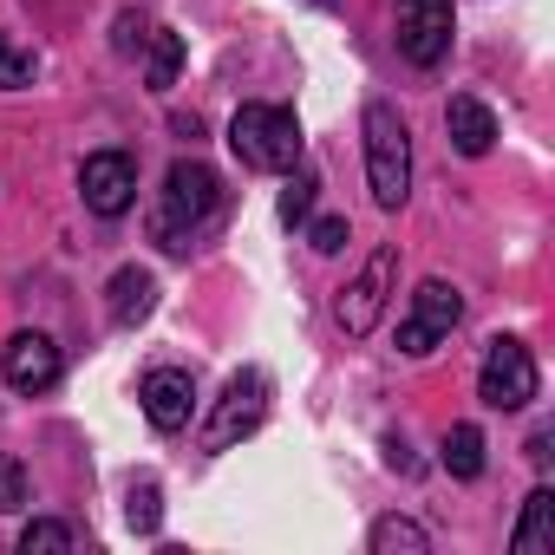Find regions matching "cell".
Returning a JSON list of instances; mask_svg holds the SVG:
<instances>
[{"mask_svg":"<svg viewBox=\"0 0 555 555\" xmlns=\"http://www.w3.org/2000/svg\"><path fill=\"white\" fill-rule=\"evenodd\" d=\"M216 209H222V177H216L209 164H196V157H177L170 177H164V203H157V216H151V235H157L164 248H190V235H196Z\"/></svg>","mask_w":555,"mask_h":555,"instance_id":"obj_1","label":"cell"},{"mask_svg":"<svg viewBox=\"0 0 555 555\" xmlns=\"http://www.w3.org/2000/svg\"><path fill=\"white\" fill-rule=\"evenodd\" d=\"M366 177H373V203L399 209L412 196V131L392 105H366Z\"/></svg>","mask_w":555,"mask_h":555,"instance_id":"obj_2","label":"cell"},{"mask_svg":"<svg viewBox=\"0 0 555 555\" xmlns=\"http://www.w3.org/2000/svg\"><path fill=\"white\" fill-rule=\"evenodd\" d=\"M229 151L248 170H295L301 164V125L288 105H242L229 125Z\"/></svg>","mask_w":555,"mask_h":555,"instance_id":"obj_3","label":"cell"},{"mask_svg":"<svg viewBox=\"0 0 555 555\" xmlns=\"http://www.w3.org/2000/svg\"><path fill=\"white\" fill-rule=\"evenodd\" d=\"M392 282H399V248L392 242H379L373 255H366V268L353 274V282L340 288V327L353 334V340H366L373 327H379V314H386V301H392Z\"/></svg>","mask_w":555,"mask_h":555,"instance_id":"obj_4","label":"cell"},{"mask_svg":"<svg viewBox=\"0 0 555 555\" xmlns=\"http://www.w3.org/2000/svg\"><path fill=\"white\" fill-rule=\"evenodd\" d=\"M535 386H542V373H535V360H529L522 340H490V347H483V366H477V399H483V405L522 412V405L535 399Z\"/></svg>","mask_w":555,"mask_h":555,"instance_id":"obj_5","label":"cell"},{"mask_svg":"<svg viewBox=\"0 0 555 555\" xmlns=\"http://www.w3.org/2000/svg\"><path fill=\"white\" fill-rule=\"evenodd\" d=\"M261 418H268V373L242 366V373L229 379V392L216 399V412H209V425H203V444H209V451H229V444L248 438Z\"/></svg>","mask_w":555,"mask_h":555,"instance_id":"obj_6","label":"cell"},{"mask_svg":"<svg viewBox=\"0 0 555 555\" xmlns=\"http://www.w3.org/2000/svg\"><path fill=\"white\" fill-rule=\"evenodd\" d=\"M464 321V295L451 288V282H418V295H412V314L399 321V353H431L451 327Z\"/></svg>","mask_w":555,"mask_h":555,"instance_id":"obj_7","label":"cell"},{"mask_svg":"<svg viewBox=\"0 0 555 555\" xmlns=\"http://www.w3.org/2000/svg\"><path fill=\"white\" fill-rule=\"evenodd\" d=\"M79 190H86L92 216H125L138 203V164H131V151H92L79 164Z\"/></svg>","mask_w":555,"mask_h":555,"instance_id":"obj_8","label":"cell"},{"mask_svg":"<svg viewBox=\"0 0 555 555\" xmlns=\"http://www.w3.org/2000/svg\"><path fill=\"white\" fill-rule=\"evenodd\" d=\"M399 53L425 73L451 53V0H399Z\"/></svg>","mask_w":555,"mask_h":555,"instance_id":"obj_9","label":"cell"},{"mask_svg":"<svg viewBox=\"0 0 555 555\" xmlns=\"http://www.w3.org/2000/svg\"><path fill=\"white\" fill-rule=\"evenodd\" d=\"M60 379V347L47 334H14L8 340V386L14 392H47Z\"/></svg>","mask_w":555,"mask_h":555,"instance_id":"obj_10","label":"cell"},{"mask_svg":"<svg viewBox=\"0 0 555 555\" xmlns=\"http://www.w3.org/2000/svg\"><path fill=\"white\" fill-rule=\"evenodd\" d=\"M190 405H196V386H190V373H177V366H157V373L144 379V418H151L157 431H183V425H190Z\"/></svg>","mask_w":555,"mask_h":555,"instance_id":"obj_11","label":"cell"},{"mask_svg":"<svg viewBox=\"0 0 555 555\" xmlns=\"http://www.w3.org/2000/svg\"><path fill=\"white\" fill-rule=\"evenodd\" d=\"M444 131H451V144H457L464 157H483V151L496 144V118H490V105H477V99H451V105H444Z\"/></svg>","mask_w":555,"mask_h":555,"instance_id":"obj_12","label":"cell"},{"mask_svg":"<svg viewBox=\"0 0 555 555\" xmlns=\"http://www.w3.org/2000/svg\"><path fill=\"white\" fill-rule=\"evenodd\" d=\"M105 295H112L105 308H112V321H118V327H138V321H144V314L157 308V282H151L144 268H118Z\"/></svg>","mask_w":555,"mask_h":555,"instance_id":"obj_13","label":"cell"},{"mask_svg":"<svg viewBox=\"0 0 555 555\" xmlns=\"http://www.w3.org/2000/svg\"><path fill=\"white\" fill-rule=\"evenodd\" d=\"M509 548H516V555H548V548H555V490H529Z\"/></svg>","mask_w":555,"mask_h":555,"instance_id":"obj_14","label":"cell"},{"mask_svg":"<svg viewBox=\"0 0 555 555\" xmlns=\"http://www.w3.org/2000/svg\"><path fill=\"white\" fill-rule=\"evenodd\" d=\"M444 470L464 477V483L483 477V431H477V425H451V431H444Z\"/></svg>","mask_w":555,"mask_h":555,"instance_id":"obj_15","label":"cell"},{"mask_svg":"<svg viewBox=\"0 0 555 555\" xmlns=\"http://www.w3.org/2000/svg\"><path fill=\"white\" fill-rule=\"evenodd\" d=\"M399 548H405V555H425L431 535H425L418 522H405V516H379V522H373V555H399Z\"/></svg>","mask_w":555,"mask_h":555,"instance_id":"obj_16","label":"cell"},{"mask_svg":"<svg viewBox=\"0 0 555 555\" xmlns=\"http://www.w3.org/2000/svg\"><path fill=\"white\" fill-rule=\"evenodd\" d=\"M177 66H183V34H151V92H170L177 86Z\"/></svg>","mask_w":555,"mask_h":555,"instance_id":"obj_17","label":"cell"},{"mask_svg":"<svg viewBox=\"0 0 555 555\" xmlns=\"http://www.w3.org/2000/svg\"><path fill=\"white\" fill-rule=\"evenodd\" d=\"M125 516H131V529H138V535H157V522H164L157 483H131V503H125Z\"/></svg>","mask_w":555,"mask_h":555,"instance_id":"obj_18","label":"cell"},{"mask_svg":"<svg viewBox=\"0 0 555 555\" xmlns=\"http://www.w3.org/2000/svg\"><path fill=\"white\" fill-rule=\"evenodd\" d=\"M21 548H27V555H66V548H73V529H66V522H27V529H21Z\"/></svg>","mask_w":555,"mask_h":555,"instance_id":"obj_19","label":"cell"},{"mask_svg":"<svg viewBox=\"0 0 555 555\" xmlns=\"http://www.w3.org/2000/svg\"><path fill=\"white\" fill-rule=\"evenodd\" d=\"M314 190H321V177L314 170H301L288 190H282V222L295 229V222H308V209H314Z\"/></svg>","mask_w":555,"mask_h":555,"instance_id":"obj_20","label":"cell"},{"mask_svg":"<svg viewBox=\"0 0 555 555\" xmlns=\"http://www.w3.org/2000/svg\"><path fill=\"white\" fill-rule=\"evenodd\" d=\"M27 79H34V60H27L8 34H0V92H21Z\"/></svg>","mask_w":555,"mask_h":555,"instance_id":"obj_21","label":"cell"},{"mask_svg":"<svg viewBox=\"0 0 555 555\" xmlns=\"http://www.w3.org/2000/svg\"><path fill=\"white\" fill-rule=\"evenodd\" d=\"M14 509H27V470L8 457L0 464V516H14Z\"/></svg>","mask_w":555,"mask_h":555,"instance_id":"obj_22","label":"cell"},{"mask_svg":"<svg viewBox=\"0 0 555 555\" xmlns=\"http://www.w3.org/2000/svg\"><path fill=\"white\" fill-rule=\"evenodd\" d=\"M308 242H314L321 255H334V248H347V216H321V222L308 229Z\"/></svg>","mask_w":555,"mask_h":555,"instance_id":"obj_23","label":"cell"}]
</instances>
